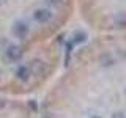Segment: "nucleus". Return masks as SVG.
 Here are the masks:
<instances>
[{"label": "nucleus", "mask_w": 126, "mask_h": 118, "mask_svg": "<svg viewBox=\"0 0 126 118\" xmlns=\"http://www.w3.org/2000/svg\"><path fill=\"white\" fill-rule=\"evenodd\" d=\"M76 0H0V93L44 91L63 66Z\"/></svg>", "instance_id": "f257e3e1"}, {"label": "nucleus", "mask_w": 126, "mask_h": 118, "mask_svg": "<svg viewBox=\"0 0 126 118\" xmlns=\"http://www.w3.org/2000/svg\"><path fill=\"white\" fill-rule=\"evenodd\" d=\"M39 118H126V31L92 33L44 88Z\"/></svg>", "instance_id": "f03ea898"}, {"label": "nucleus", "mask_w": 126, "mask_h": 118, "mask_svg": "<svg viewBox=\"0 0 126 118\" xmlns=\"http://www.w3.org/2000/svg\"><path fill=\"white\" fill-rule=\"evenodd\" d=\"M76 8L92 33L126 31V0H76Z\"/></svg>", "instance_id": "7ed1b4c3"}, {"label": "nucleus", "mask_w": 126, "mask_h": 118, "mask_svg": "<svg viewBox=\"0 0 126 118\" xmlns=\"http://www.w3.org/2000/svg\"><path fill=\"white\" fill-rule=\"evenodd\" d=\"M0 118H39V113L27 98L0 93Z\"/></svg>", "instance_id": "20e7f679"}]
</instances>
